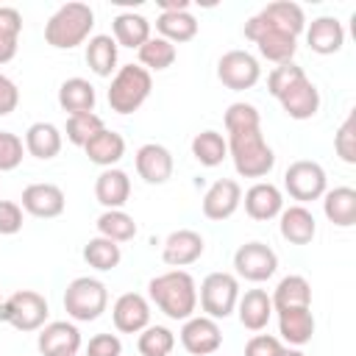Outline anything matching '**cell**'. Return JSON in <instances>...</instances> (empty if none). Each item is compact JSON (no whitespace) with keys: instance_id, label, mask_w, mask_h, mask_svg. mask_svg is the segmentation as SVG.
Wrapping results in <instances>:
<instances>
[{"instance_id":"681fc988","label":"cell","mask_w":356,"mask_h":356,"mask_svg":"<svg viewBox=\"0 0 356 356\" xmlns=\"http://www.w3.org/2000/svg\"><path fill=\"white\" fill-rule=\"evenodd\" d=\"M17 106H19V89H17V83L8 75L0 72V117L11 114Z\"/></svg>"},{"instance_id":"44dd1931","label":"cell","mask_w":356,"mask_h":356,"mask_svg":"<svg viewBox=\"0 0 356 356\" xmlns=\"http://www.w3.org/2000/svg\"><path fill=\"white\" fill-rule=\"evenodd\" d=\"M278 231L289 245H309L314 239V234H317V222H314V214L306 206L295 203L289 209H281Z\"/></svg>"},{"instance_id":"6da1fadb","label":"cell","mask_w":356,"mask_h":356,"mask_svg":"<svg viewBox=\"0 0 356 356\" xmlns=\"http://www.w3.org/2000/svg\"><path fill=\"white\" fill-rule=\"evenodd\" d=\"M147 295L170 320H189L197 309V284L186 270H167L150 278Z\"/></svg>"},{"instance_id":"3957f363","label":"cell","mask_w":356,"mask_h":356,"mask_svg":"<svg viewBox=\"0 0 356 356\" xmlns=\"http://www.w3.org/2000/svg\"><path fill=\"white\" fill-rule=\"evenodd\" d=\"M228 156L234 161V170L242 178H264L275 167V153L267 145L261 128L228 134Z\"/></svg>"},{"instance_id":"d6a6232c","label":"cell","mask_w":356,"mask_h":356,"mask_svg":"<svg viewBox=\"0 0 356 356\" xmlns=\"http://www.w3.org/2000/svg\"><path fill=\"white\" fill-rule=\"evenodd\" d=\"M270 300H273V312L312 306V284L303 275H284L273 289Z\"/></svg>"},{"instance_id":"277c9868","label":"cell","mask_w":356,"mask_h":356,"mask_svg":"<svg viewBox=\"0 0 356 356\" xmlns=\"http://www.w3.org/2000/svg\"><path fill=\"white\" fill-rule=\"evenodd\" d=\"M150 89H153V78H150V72L145 67H139V64H122L111 75L108 106L117 114H134L150 97Z\"/></svg>"},{"instance_id":"5bb4252c","label":"cell","mask_w":356,"mask_h":356,"mask_svg":"<svg viewBox=\"0 0 356 356\" xmlns=\"http://www.w3.org/2000/svg\"><path fill=\"white\" fill-rule=\"evenodd\" d=\"M22 211H28L31 217H39V220H53L58 214H64V206H67V197H64V189L56 186V184H31L22 189Z\"/></svg>"},{"instance_id":"f6af8a7d","label":"cell","mask_w":356,"mask_h":356,"mask_svg":"<svg viewBox=\"0 0 356 356\" xmlns=\"http://www.w3.org/2000/svg\"><path fill=\"white\" fill-rule=\"evenodd\" d=\"M22 156H25V142L11 131H0V172L17 170L22 164Z\"/></svg>"},{"instance_id":"1f68e13d","label":"cell","mask_w":356,"mask_h":356,"mask_svg":"<svg viewBox=\"0 0 356 356\" xmlns=\"http://www.w3.org/2000/svg\"><path fill=\"white\" fill-rule=\"evenodd\" d=\"M95 103H97V92H95V86L86 78H67L58 86V106L67 114L95 111Z\"/></svg>"},{"instance_id":"816d5d0a","label":"cell","mask_w":356,"mask_h":356,"mask_svg":"<svg viewBox=\"0 0 356 356\" xmlns=\"http://www.w3.org/2000/svg\"><path fill=\"white\" fill-rule=\"evenodd\" d=\"M278 356H306V353H303L300 348H289V345H286V348H281V353H278Z\"/></svg>"},{"instance_id":"9a60e30c","label":"cell","mask_w":356,"mask_h":356,"mask_svg":"<svg viewBox=\"0 0 356 356\" xmlns=\"http://www.w3.org/2000/svg\"><path fill=\"white\" fill-rule=\"evenodd\" d=\"M239 203H242V186H239V181H234V178H220V181H214V184L206 189L200 209H203V217H206V220L220 222V220H228V217L239 209Z\"/></svg>"},{"instance_id":"8fae6325","label":"cell","mask_w":356,"mask_h":356,"mask_svg":"<svg viewBox=\"0 0 356 356\" xmlns=\"http://www.w3.org/2000/svg\"><path fill=\"white\" fill-rule=\"evenodd\" d=\"M234 270H236L239 278L253 281V284H261V281H267V278L275 275L278 256L264 242H245L234 253Z\"/></svg>"},{"instance_id":"d590c367","label":"cell","mask_w":356,"mask_h":356,"mask_svg":"<svg viewBox=\"0 0 356 356\" xmlns=\"http://www.w3.org/2000/svg\"><path fill=\"white\" fill-rule=\"evenodd\" d=\"M192 156L203 167H217L228 156V142H225V136L220 131H211V128L209 131H200L192 139Z\"/></svg>"},{"instance_id":"2e32d148","label":"cell","mask_w":356,"mask_h":356,"mask_svg":"<svg viewBox=\"0 0 356 356\" xmlns=\"http://www.w3.org/2000/svg\"><path fill=\"white\" fill-rule=\"evenodd\" d=\"M111 320L120 334H139L150 325V303L139 292H125L111 306Z\"/></svg>"},{"instance_id":"74e56055","label":"cell","mask_w":356,"mask_h":356,"mask_svg":"<svg viewBox=\"0 0 356 356\" xmlns=\"http://www.w3.org/2000/svg\"><path fill=\"white\" fill-rule=\"evenodd\" d=\"M136 56H139V67H145L147 72H150V70L159 72V70H167V67L175 64L178 50H175V44H170L167 39L150 36V39L136 50Z\"/></svg>"},{"instance_id":"f907efd6","label":"cell","mask_w":356,"mask_h":356,"mask_svg":"<svg viewBox=\"0 0 356 356\" xmlns=\"http://www.w3.org/2000/svg\"><path fill=\"white\" fill-rule=\"evenodd\" d=\"M161 14L167 11H189V0H159Z\"/></svg>"},{"instance_id":"5b68a950","label":"cell","mask_w":356,"mask_h":356,"mask_svg":"<svg viewBox=\"0 0 356 356\" xmlns=\"http://www.w3.org/2000/svg\"><path fill=\"white\" fill-rule=\"evenodd\" d=\"M108 306V289L103 281L92 275L72 278L64 289V312L75 323H92L97 320Z\"/></svg>"},{"instance_id":"7dc6e473","label":"cell","mask_w":356,"mask_h":356,"mask_svg":"<svg viewBox=\"0 0 356 356\" xmlns=\"http://www.w3.org/2000/svg\"><path fill=\"white\" fill-rule=\"evenodd\" d=\"M86 356H122V342L117 334H95L86 345Z\"/></svg>"},{"instance_id":"f5cc1de1","label":"cell","mask_w":356,"mask_h":356,"mask_svg":"<svg viewBox=\"0 0 356 356\" xmlns=\"http://www.w3.org/2000/svg\"><path fill=\"white\" fill-rule=\"evenodd\" d=\"M0 303H3V298H0Z\"/></svg>"},{"instance_id":"e575fe53","label":"cell","mask_w":356,"mask_h":356,"mask_svg":"<svg viewBox=\"0 0 356 356\" xmlns=\"http://www.w3.org/2000/svg\"><path fill=\"white\" fill-rule=\"evenodd\" d=\"M97 236H106V239H111V242H131L134 236H136V220L128 214V211H122V209H106L100 217H97Z\"/></svg>"},{"instance_id":"c3c4849f","label":"cell","mask_w":356,"mask_h":356,"mask_svg":"<svg viewBox=\"0 0 356 356\" xmlns=\"http://www.w3.org/2000/svg\"><path fill=\"white\" fill-rule=\"evenodd\" d=\"M281 339L278 337H270V334H256L248 339L245 345V356H278L281 353Z\"/></svg>"},{"instance_id":"ffe728a7","label":"cell","mask_w":356,"mask_h":356,"mask_svg":"<svg viewBox=\"0 0 356 356\" xmlns=\"http://www.w3.org/2000/svg\"><path fill=\"white\" fill-rule=\"evenodd\" d=\"M278 103L286 111V117H292V120H312L320 111V89L309 78H303L295 86H289L278 97Z\"/></svg>"},{"instance_id":"7402d4cb","label":"cell","mask_w":356,"mask_h":356,"mask_svg":"<svg viewBox=\"0 0 356 356\" xmlns=\"http://www.w3.org/2000/svg\"><path fill=\"white\" fill-rule=\"evenodd\" d=\"M306 44L320 56H334L345 44V28L337 17H317L306 28Z\"/></svg>"},{"instance_id":"ab89813d","label":"cell","mask_w":356,"mask_h":356,"mask_svg":"<svg viewBox=\"0 0 356 356\" xmlns=\"http://www.w3.org/2000/svg\"><path fill=\"white\" fill-rule=\"evenodd\" d=\"M139 356H170L175 348V334L167 325H147L136 339Z\"/></svg>"},{"instance_id":"ba28073f","label":"cell","mask_w":356,"mask_h":356,"mask_svg":"<svg viewBox=\"0 0 356 356\" xmlns=\"http://www.w3.org/2000/svg\"><path fill=\"white\" fill-rule=\"evenodd\" d=\"M245 39H250L259 47L261 58H267L273 64H289L295 58V53H298V36L267 25L259 14H253L245 22Z\"/></svg>"},{"instance_id":"52a82bcc","label":"cell","mask_w":356,"mask_h":356,"mask_svg":"<svg viewBox=\"0 0 356 356\" xmlns=\"http://www.w3.org/2000/svg\"><path fill=\"white\" fill-rule=\"evenodd\" d=\"M197 300L206 317L211 320H225L236 312V300H239V281L231 273H209L200 281L197 289Z\"/></svg>"},{"instance_id":"60d3db41","label":"cell","mask_w":356,"mask_h":356,"mask_svg":"<svg viewBox=\"0 0 356 356\" xmlns=\"http://www.w3.org/2000/svg\"><path fill=\"white\" fill-rule=\"evenodd\" d=\"M106 128V122L95 114V111H86V114H70L67 117V125H64V134H67V139L72 142V145H78V147H83L97 131H103Z\"/></svg>"},{"instance_id":"cb8c5ba5","label":"cell","mask_w":356,"mask_h":356,"mask_svg":"<svg viewBox=\"0 0 356 356\" xmlns=\"http://www.w3.org/2000/svg\"><path fill=\"white\" fill-rule=\"evenodd\" d=\"M278 334H281V339L289 348H300V345L312 342V337H314V314H312V306L278 312Z\"/></svg>"},{"instance_id":"b9f144b4","label":"cell","mask_w":356,"mask_h":356,"mask_svg":"<svg viewBox=\"0 0 356 356\" xmlns=\"http://www.w3.org/2000/svg\"><path fill=\"white\" fill-rule=\"evenodd\" d=\"M222 122H225L228 134L253 131V128H261V114H259V108L253 103H231Z\"/></svg>"},{"instance_id":"4dcf8cb0","label":"cell","mask_w":356,"mask_h":356,"mask_svg":"<svg viewBox=\"0 0 356 356\" xmlns=\"http://www.w3.org/2000/svg\"><path fill=\"white\" fill-rule=\"evenodd\" d=\"M117 53L120 47L108 33H95L86 42V64L100 78H111V72H117Z\"/></svg>"},{"instance_id":"4fadbf2b","label":"cell","mask_w":356,"mask_h":356,"mask_svg":"<svg viewBox=\"0 0 356 356\" xmlns=\"http://www.w3.org/2000/svg\"><path fill=\"white\" fill-rule=\"evenodd\" d=\"M36 348L42 356H75L81 350V331L75 323L56 320L39 328Z\"/></svg>"},{"instance_id":"db71d44e","label":"cell","mask_w":356,"mask_h":356,"mask_svg":"<svg viewBox=\"0 0 356 356\" xmlns=\"http://www.w3.org/2000/svg\"><path fill=\"white\" fill-rule=\"evenodd\" d=\"M75 356H78V353H75Z\"/></svg>"},{"instance_id":"bcb514c9","label":"cell","mask_w":356,"mask_h":356,"mask_svg":"<svg viewBox=\"0 0 356 356\" xmlns=\"http://www.w3.org/2000/svg\"><path fill=\"white\" fill-rule=\"evenodd\" d=\"M22 231V206L14 200H0V236Z\"/></svg>"},{"instance_id":"484cf974","label":"cell","mask_w":356,"mask_h":356,"mask_svg":"<svg viewBox=\"0 0 356 356\" xmlns=\"http://www.w3.org/2000/svg\"><path fill=\"white\" fill-rule=\"evenodd\" d=\"M64 145V134L53 125V122H33L25 131V153H31L33 159H56L61 153Z\"/></svg>"},{"instance_id":"8d00e7d4","label":"cell","mask_w":356,"mask_h":356,"mask_svg":"<svg viewBox=\"0 0 356 356\" xmlns=\"http://www.w3.org/2000/svg\"><path fill=\"white\" fill-rule=\"evenodd\" d=\"M22 33V14L11 6H0V64H8L17 56Z\"/></svg>"},{"instance_id":"ac0fdd59","label":"cell","mask_w":356,"mask_h":356,"mask_svg":"<svg viewBox=\"0 0 356 356\" xmlns=\"http://www.w3.org/2000/svg\"><path fill=\"white\" fill-rule=\"evenodd\" d=\"M203 250H206V242H203V236L197 234V231H192V228H178V231H172L167 239H164V248H161V259H164V264H170V267H189V264H195L200 256H203Z\"/></svg>"},{"instance_id":"9c48e42d","label":"cell","mask_w":356,"mask_h":356,"mask_svg":"<svg viewBox=\"0 0 356 356\" xmlns=\"http://www.w3.org/2000/svg\"><path fill=\"white\" fill-rule=\"evenodd\" d=\"M325 186H328L325 170L317 161H312V159H298L284 172V189L300 206L312 203V200H320L325 195Z\"/></svg>"},{"instance_id":"836d02e7","label":"cell","mask_w":356,"mask_h":356,"mask_svg":"<svg viewBox=\"0 0 356 356\" xmlns=\"http://www.w3.org/2000/svg\"><path fill=\"white\" fill-rule=\"evenodd\" d=\"M156 31L170 44H181L197 36V19L189 11H167V14H159Z\"/></svg>"},{"instance_id":"8992f818","label":"cell","mask_w":356,"mask_h":356,"mask_svg":"<svg viewBox=\"0 0 356 356\" xmlns=\"http://www.w3.org/2000/svg\"><path fill=\"white\" fill-rule=\"evenodd\" d=\"M47 314L50 306L44 295L33 289H19L0 303V323L14 325L17 331H39L47 323Z\"/></svg>"},{"instance_id":"d4e9b609","label":"cell","mask_w":356,"mask_h":356,"mask_svg":"<svg viewBox=\"0 0 356 356\" xmlns=\"http://www.w3.org/2000/svg\"><path fill=\"white\" fill-rule=\"evenodd\" d=\"M236 314L248 331H261V328H267V323L273 317V300L264 289H248L236 300Z\"/></svg>"},{"instance_id":"603a6c76","label":"cell","mask_w":356,"mask_h":356,"mask_svg":"<svg viewBox=\"0 0 356 356\" xmlns=\"http://www.w3.org/2000/svg\"><path fill=\"white\" fill-rule=\"evenodd\" d=\"M95 197L103 209H122L131 197V178L120 167H108L95 181Z\"/></svg>"},{"instance_id":"ee69618b","label":"cell","mask_w":356,"mask_h":356,"mask_svg":"<svg viewBox=\"0 0 356 356\" xmlns=\"http://www.w3.org/2000/svg\"><path fill=\"white\" fill-rule=\"evenodd\" d=\"M334 150L345 164H356V114H348L334 134Z\"/></svg>"},{"instance_id":"7bdbcfd3","label":"cell","mask_w":356,"mask_h":356,"mask_svg":"<svg viewBox=\"0 0 356 356\" xmlns=\"http://www.w3.org/2000/svg\"><path fill=\"white\" fill-rule=\"evenodd\" d=\"M303 78H306V72H303V67H298L295 61L278 64V67H273L270 75H267V89H270V95L278 100L289 86H295V83L303 81Z\"/></svg>"},{"instance_id":"83f0119b","label":"cell","mask_w":356,"mask_h":356,"mask_svg":"<svg viewBox=\"0 0 356 356\" xmlns=\"http://www.w3.org/2000/svg\"><path fill=\"white\" fill-rule=\"evenodd\" d=\"M83 150H86V156H89L92 164L108 170V167H114V164L125 156V139H122L117 131L103 128V131H97V134L83 145Z\"/></svg>"},{"instance_id":"7a4b0ae2","label":"cell","mask_w":356,"mask_h":356,"mask_svg":"<svg viewBox=\"0 0 356 356\" xmlns=\"http://www.w3.org/2000/svg\"><path fill=\"white\" fill-rule=\"evenodd\" d=\"M92 28H95V11L86 3H78V0L64 3L44 22V42L56 50H72V47L89 42Z\"/></svg>"},{"instance_id":"d6986e66","label":"cell","mask_w":356,"mask_h":356,"mask_svg":"<svg viewBox=\"0 0 356 356\" xmlns=\"http://www.w3.org/2000/svg\"><path fill=\"white\" fill-rule=\"evenodd\" d=\"M242 203H245V211H248L250 220L267 222V220H273V217L281 214V209H284V195H281V189H278L275 184H270V181H256V184L245 192Z\"/></svg>"},{"instance_id":"f546056e","label":"cell","mask_w":356,"mask_h":356,"mask_svg":"<svg viewBox=\"0 0 356 356\" xmlns=\"http://www.w3.org/2000/svg\"><path fill=\"white\" fill-rule=\"evenodd\" d=\"M111 31H114L117 47L139 50L150 39V22L142 14H134V11H120L111 22Z\"/></svg>"},{"instance_id":"7c38bea8","label":"cell","mask_w":356,"mask_h":356,"mask_svg":"<svg viewBox=\"0 0 356 356\" xmlns=\"http://www.w3.org/2000/svg\"><path fill=\"white\" fill-rule=\"evenodd\" d=\"M178 337H181L184 350L192 356H214L222 345V331H220L217 320H211L206 314H192L189 320H184Z\"/></svg>"},{"instance_id":"f35d334b","label":"cell","mask_w":356,"mask_h":356,"mask_svg":"<svg viewBox=\"0 0 356 356\" xmlns=\"http://www.w3.org/2000/svg\"><path fill=\"white\" fill-rule=\"evenodd\" d=\"M83 261L100 273L106 270H114L120 261H122V250L117 242L106 239V236H92L86 245H83Z\"/></svg>"},{"instance_id":"30bf717a","label":"cell","mask_w":356,"mask_h":356,"mask_svg":"<svg viewBox=\"0 0 356 356\" xmlns=\"http://www.w3.org/2000/svg\"><path fill=\"white\" fill-rule=\"evenodd\" d=\"M217 78L225 89H234V92H245V89H253L261 78V64L253 53L248 50H228L220 56L217 61Z\"/></svg>"},{"instance_id":"f1b7e54d","label":"cell","mask_w":356,"mask_h":356,"mask_svg":"<svg viewBox=\"0 0 356 356\" xmlns=\"http://www.w3.org/2000/svg\"><path fill=\"white\" fill-rule=\"evenodd\" d=\"M259 17H261L267 25H273V28H278V31H284V33H292V36H300V33L306 31L303 8H300L298 3H289V0L267 3V6L259 11Z\"/></svg>"},{"instance_id":"e0dca14e","label":"cell","mask_w":356,"mask_h":356,"mask_svg":"<svg viewBox=\"0 0 356 356\" xmlns=\"http://www.w3.org/2000/svg\"><path fill=\"white\" fill-rule=\"evenodd\" d=\"M134 167H136V172H139V178L145 181V184H167L170 178H172V153L164 147V145H159V142H147V145H142L139 150H136V156H134Z\"/></svg>"},{"instance_id":"4316f807","label":"cell","mask_w":356,"mask_h":356,"mask_svg":"<svg viewBox=\"0 0 356 356\" xmlns=\"http://www.w3.org/2000/svg\"><path fill=\"white\" fill-rule=\"evenodd\" d=\"M323 211H325L328 222H334L339 228L356 225V189L353 186L325 189V195H323Z\"/></svg>"}]
</instances>
